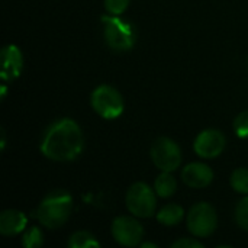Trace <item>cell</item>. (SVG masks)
Masks as SVG:
<instances>
[{
	"label": "cell",
	"mask_w": 248,
	"mask_h": 248,
	"mask_svg": "<svg viewBox=\"0 0 248 248\" xmlns=\"http://www.w3.org/2000/svg\"><path fill=\"white\" fill-rule=\"evenodd\" d=\"M112 235L124 247H137L144 238V228L135 218L124 215L112 222Z\"/></svg>",
	"instance_id": "obj_8"
},
{
	"label": "cell",
	"mask_w": 248,
	"mask_h": 248,
	"mask_svg": "<svg viewBox=\"0 0 248 248\" xmlns=\"http://www.w3.org/2000/svg\"><path fill=\"white\" fill-rule=\"evenodd\" d=\"M28 224V218L23 212L16 209L3 211L0 215V234L4 237H15L20 234Z\"/></svg>",
	"instance_id": "obj_12"
},
{
	"label": "cell",
	"mask_w": 248,
	"mask_h": 248,
	"mask_svg": "<svg viewBox=\"0 0 248 248\" xmlns=\"http://www.w3.org/2000/svg\"><path fill=\"white\" fill-rule=\"evenodd\" d=\"M185 218V211L177 203H167L157 212V221L166 227H174Z\"/></svg>",
	"instance_id": "obj_13"
},
{
	"label": "cell",
	"mask_w": 248,
	"mask_h": 248,
	"mask_svg": "<svg viewBox=\"0 0 248 248\" xmlns=\"http://www.w3.org/2000/svg\"><path fill=\"white\" fill-rule=\"evenodd\" d=\"M176 189H177V182L170 171H161V174L157 176L154 182V190L160 198L164 199L171 198L176 193Z\"/></svg>",
	"instance_id": "obj_14"
},
{
	"label": "cell",
	"mask_w": 248,
	"mask_h": 248,
	"mask_svg": "<svg viewBox=\"0 0 248 248\" xmlns=\"http://www.w3.org/2000/svg\"><path fill=\"white\" fill-rule=\"evenodd\" d=\"M230 183H231L232 189H234L237 193L248 195V169H246V167L237 169V170L231 174Z\"/></svg>",
	"instance_id": "obj_16"
},
{
	"label": "cell",
	"mask_w": 248,
	"mask_h": 248,
	"mask_svg": "<svg viewBox=\"0 0 248 248\" xmlns=\"http://www.w3.org/2000/svg\"><path fill=\"white\" fill-rule=\"evenodd\" d=\"M186 224L192 235L198 238H206L212 235L217 230V225H218L217 211L214 209L212 205L206 202L196 203L189 211Z\"/></svg>",
	"instance_id": "obj_6"
},
{
	"label": "cell",
	"mask_w": 248,
	"mask_h": 248,
	"mask_svg": "<svg viewBox=\"0 0 248 248\" xmlns=\"http://www.w3.org/2000/svg\"><path fill=\"white\" fill-rule=\"evenodd\" d=\"M4 145H6V134H4V131L1 129V150H4Z\"/></svg>",
	"instance_id": "obj_24"
},
{
	"label": "cell",
	"mask_w": 248,
	"mask_h": 248,
	"mask_svg": "<svg viewBox=\"0 0 248 248\" xmlns=\"http://www.w3.org/2000/svg\"><path fill=\"white\" fill-rule=\"evenodd\" d=\"M71 209H73L71 195L65 190H54L42 199V202L39 203L35 212V217L41 225L49 230H55L62 227L68 221L71 215Z\"/></svg>",
	"instance_id": "obj_2"
},
{
	"label": "cell",
	"mask_w": 248,
	"mask_h": 248,
	"mask_svg": "<svg viewBox=\"0 0 248 248\" xmlns=\"http://www.w3.org/2000/svg\"><path fill=\"white\" fill-rule=\"evenodd\" d=\"M235 221L240 228L248 231V196L238 202L235 208Z\"/></svg>",
	"instance_id": "obj_18"
},
{
	"label": "cell",
	"mask_w": 248,
	"mask_h": 248,
	"mask_svg": "<svg viewBox=\"0 0 248 248\" xmlns=\"http://www.w3.org/2000/svg\"><path fill=\"white\" fill-rule=\"evenodd\" d=\"M225 144L227 140L221 131L205 129L196 137L193 142V150L202 158H217L218 155L222 154Z\"/></svg>",
	"instance_id": "obj_9"
},
{
	"label": "cell",
	"mask_w": 248,
	"mask_h": 248,
	"mask_svg": "<svg viewBox=\"0 0 248 248\" xmlns=\"http://www.w3.org/2000/svg\"><path fill=\"white\" fill-rule=\"evenodd\" d=\"M100 22L103 25V36L109 48L118 52L132 49L135 45L137 32L131 22L124 20L116 15L102 16Z\"/></svg>",
	"instance_id": "obj_3"
},
{
	"label": "cell",
	"mask_w": 248,
	"mask_h": 248,
	"mask_svg": "<svg viewBox=\"0 0 248 248\" xmlns=\"http://www.w3.org/2000/svg\"><path fill=\"white\" fill-rule=\"evenodd\" d=\"M140 247H142V248H148V247L157 248V244H154V243H141V244H140Z\"/></svg>",
	"instance_id": "obj_22"
},
{
	"label": "cell",
	"mask_w": 248,
	"mask_h": 248,
	"mask_svg": "<svg viewBox=\"0 0 248 248\" xmlns=\"http://www.w3.org/2000/svg\"><path fill=\"white\" fill-rule=\"evenodd\" d=\"M129 6V0H105V7L109 15L121 16Z\"/></svg>",
	"instance_id": "obj_20"
},
{
	"label": "cell",
	"mask_w": 248,
	"mask_h": 248,
	"mask_svg": "<svg viewBox=\"0 0 248 248\" xmlns=\"http://www.w3.org/2000/svg\"><path fill=\"white\" fill-rule=\"evenodd\" d=\"M92 106L94 112L103 119L112 121L122 115L125 103L122 94L109 84L96 87L92 93Z\"/></svg>",
	"instance_id": "obj_4"
},
{
	"label": "cell",
	"mask_w": 248,
	"mask_h": 248,
	"mask_svg": "<svg viewBox=\"0 0 248 248\" xmlns=\"http://www.w3.org/2000/svg\"><path fill=\"white\" fill-rule=\"evenodd\" d=\"M70 248H99L100 243L94 238L93 234L87 231H77L71 235L68 241Z\"/></svg>",
	"instance_id": "obj_15"
},
{
	"label": "cell",
	"mask_w": 248,
	"mask_h": 248,
	"mask_svg": "<svg viewBox=\"0 0 248 248\" xmlns=\"http://www.w3.org/2000/svg\"><path fill=\"white\" fill-rule=\"evenodd\" d=\"M83 132L77 122L62 118L49 125L41 141V153L52 161H71L83 151Z\"/></svg>",
	"instance_id": "obj_1"
},
{
	"label": "cell",
	"mask_w": 248,
	"mask_h": 248,
	"mask_svg": "<svg viewBox=\"0 0 248 248\" xmlns=\"http://www.w3.org/2000/svg\"><path fill=\"white\" fill-rule=\"evenodd\" d=\"M182 180L192 189L208 187L214 180V171L203 163H190L182 171Z\"/></svg>",
	"instance_id": "obj_10"
},
{
	"label": "cell",
	"mask_w": 248,
	"mask_h": 248,
	"mask_svg": "<svg viewBox=\"0 0 248 248\" xmlns=\"http://www.w3.org/2000/svg\"><path fill=\"white\" fill-rule=\"evenodd\" d=\"M234 131L238 138H248V110L241 112L234 121Z\"/></svg>",
	"instance_id": "obj_19"
},
{
	"label": "cell",
	"mask_w": 248,
	"mask_h": 248,
	"mask_svg": "<svg viewBox=\"0 0 248 248\" xmlns=\"http://www.w3.org/2000/svg\"><path fill=\"white\" fill-rule=\"evenodd\" d=\"M155 190H153L148 185L138 182L134 183L125 198V203L128 211L137 217V218H150L155 214L157 208V199H155Z\"/></svg>",
	"instance_id": "obj_5"
},
{
	"label": "cell",
	"mask_w": 248,
	"mask_h": 248,
	"mask_svg": "<svg viewBox=\"0 0 248 248\" xmlns=\"http://www.w3.org/2000/svg\"><path fill=\"white\" fill-rule=\"evenodd\" d=\"M44 244V235L38 227L29 228L22 237V246L26 248H39Z\"/></svg>",
	"instance_id": "obj_17"
},
{
	"label": "cell",
	"mask_w": 248,
	"mask_h": 248,
	"mask_svg": "<svg viewBox=\"0 0 248 248\" xmlns=\"http://www.w3.org/2000/svg\"><path fill=\"white\" fill-rule=\"evenodd\" d=\"M173 248H203V244L196 238H180L171 244Z\"/></svg>",
	"instance_id": "obj_21"
},
{
	"label": "cell",
	"mask_w": 248,
	"mask_h": 248,
	"mask_svg": "<svg viewBox=\"0 0 248 248\" xmlns=\"http://www.w3.org/2000/svg\"><path fill=\"white\" fill-rule=\"evenodd\" d=\"M23 67V55L16 45H7L1 49V78L13 81L20 76Z\"/></svg>",
	"instance_id": "obj_11"
},
{
	"label": "cell",
	"mask_w": 248,
	"mask_h": 248,
	"mask_svg": "<svg viewBox=\"0 0 248 248\" xmlns=\"http://www.w3.org/2000/svg\"><path fill=\"white\" fill-rule=\"evenodd\" d=\"M151 160L154 166L161 171H174L182 164V151L177 142L167 137H160L154 141L151 151Z\"/></svg>",
	"instance_id": "obj_7"
},
{
	"label": "cell",
	"mask_w": 248,
	"mask_h": 248,
	"mask_svg": "<svg viewBox=\"0 0 248 248\" xmlns=\"http://www.w3.org/2000/svg\"><path fill=\"white\" fill-rule=\"evenodd\" d=\"M6 92H7V87H6V86H1V90H0V99H1V100L6 97Z\"/></svg>",
	"instance_id": "obj_23"
}]
</instances>
